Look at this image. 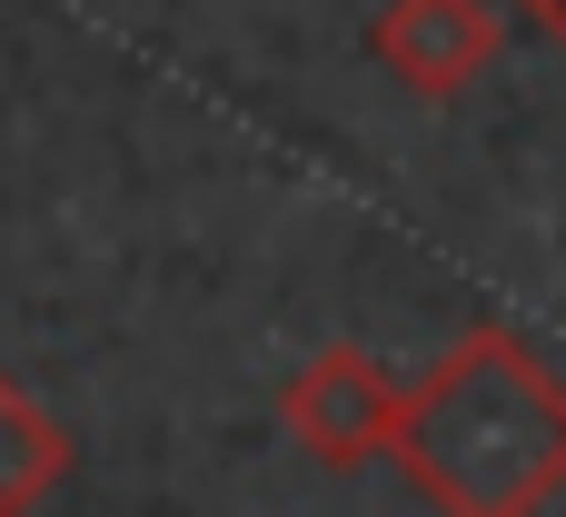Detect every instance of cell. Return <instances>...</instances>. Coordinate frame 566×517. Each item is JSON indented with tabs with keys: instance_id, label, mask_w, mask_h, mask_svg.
I'll return each mask as SVG.
<instances>
[{
	"instance_id": "5b68a950",
	"label": "cell",
	"mask_w": 566,
	"mask_h": 517,
	"mask_svg": "<svg viewBox=\"0 0 566 517\" xmlns=\"http://www.w3.org/2000/svg\"><path fill=\"white\" fill-rule=\"evenodd\" d=\"M517 10H527V20H537V30H547V40L566 50V0H517Z\"/></svg>"
},
{
	"instance_id": "6da1fadb",
	"label": "cell",
	"mask_w": 566,
	"mask_h": 517,
	"mask_svg": "<svg viewBox=\"0 0 566 517\" xmlns=\"http://www.w3.org/2000/svg\"><path fill=\"white\" fill-rule=\"evenodd\" d=\"M388 458L438 517H547L566 498V379L507 319H478L408 389Z\"/></svg>"
},
{
	"instance_id": "277c9868",
	"label": "cell",
	"mask_w": 566,
	"mask_h": 517,
	"mask_svg": "<svg viewBox=\"0 0 566 517\" xmlns=\"http://www.w3.org/2000/svg\"><path fill=\"white\" fill-rule=\"evenodd\" d=\"M60 478H70V428L0 369V517H30Z\"/></svg>"
},
{
	"instance_id": "3957f363",
	"label": "cell",
	"mask_w": 566,
	"mask_h": 517,
	"mask_svg": "<svg viewBox=\"0 0 566 517\" xmlns=\"http://www.w3.org/2000/svg\"><path fill=\"white\" fill-rule=\"evenodd\" d=\"M368 50L408 100H458L497 60V10L488 0H388L368 20Z\"/></svg>"
},
{
	"instance_id": "7a4b0ae2",
	"label": "cell",
	"mask_w": 566,
	"mask_h": 517,
	"mask_svg": "<svg viewBox=\"0 0 566 517\" xmlns=\"http://www.w3.org/2000/svg\"><path fill=\"white\" fill-rule=\"evenodd\" d=\"M279 418H289V438L318 458V468H368V458H388L398 448V418H408V389L368 359V349H318L289 389H279Z\"/></svg>"
}]
</instances>
